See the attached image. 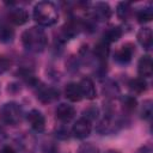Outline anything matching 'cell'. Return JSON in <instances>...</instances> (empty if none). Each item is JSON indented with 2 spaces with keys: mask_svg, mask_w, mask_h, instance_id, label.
<instances>
[{
  "mask_svg": "<svg viewBox=\"0 0 153 153\" xmlns=\"http://www.w3.org/2000/svg\"><path fill=\"white\" fill-rule=\"evenodd\" d=\"M112 16V10L108 2L98 1L90 6L88 10V17L97 24V23H104L108 22Z\"/></svg>",
  "mask_w": 153,
  "mask_h": 153,
  "instance_id": "obj_5",
  "label": "cell"
},
{
  "mask_svg": "<svg viewBox=\"0 0 153 153\" xmlns=\"http://www.w3.org/2000/svg\"><path fill=\"white\" fill-rule=\"evenodd\" d=\"M8 20L14 24V25H24L29 20V13L24 7L17 6V5H11L8 8L7 13Z\"/></svg>",
  "mask_w": 153,
  "mask_h": 153,
  "instance_id": "obj_9",
  "label": "cell"
},
{
  "mask_svg": "<svg viewBox=\"0 0 153 153\" xmlns=\"http://www.w3.org/2000/svg\"><path fill=\"white\" fill-rule=\"evenodd\" d=\"M71 135H72L71 134V129L67 127L66 123H60L55 128V136L59 140H67V139H69Z\"/></svg>",
  "mask_w": 153,
  "mask_h": 153,
  "instance_id": "obj_26",
  "label": "cell"
},
{
  "mask_svg": "<svg viewBox=\"0 0 153 153\" xmlns=\"http://www.w3.org/2000/svg\"><path fill=\"white\" fill-rule=\"evenodd\" d=\"M76 115V111L73 105L67 103H61L55 109V116L60 121V123H68L71 122Z\"/></svg>",
  "mask_w": 153,
  "mask_h": 153,
  "instance_id": "obj_12",
  "label": "cell"
},
{
  "mask_svg": "<svg viewBox=\"0 0 153 153\" xmlns=\"http://www.w3.org/2000/svg\"><path fill=\"white\" fill-rule=\"evenodd\" d=\"M136 153H153V149H152V145L151 143H146L143 146H141Z\"/></svg>",
  "mask_w": 153,
  "mask_h": 153,
  "instance_id": "obj_31",
  "label": "cell"
},
{
  "mask_svg": "<svg viewBox=\"0 0 153 153\" xmlns=\"http://www.w3.org/2000/svg\"><path fill=\"white\" fill-rule=\"evenodd\" d=\"M135 54V47L134 44L131 43H124L120 49H117L114 54V60L116 63L121 65V66H124V65H128L133 56Z\"/></svg>",
  "mask_w": 153,
  "mask_h": 153,
  "instance_id": "obj_8",
  "label": "cell"
},
{
  "mask_svg": "<svg viewBox=\"0 0 153 153\" xmlns=\"http://www.w3.org/2000/svg\"><path fill=\"white\" fill-rule=\"evenodd\" d=\"M17 146L22 153H35L37 148V141L32 134L24 133L17 139Z\"/></svg>",
  "mask_w": 153,
  "mask_h": 153,
  "instance_id": "obj_10",
  "label": "cell"
},
{
  "mask_svg": "<svg viewBox=\"0 0 153 153\" xmlns=\"http://www.w3.org/2000/svg\"><path fill=\"white\" fill-rule=\"evenodd\" d=\"M65 97L69 102H80L82 99V93L78 82H68L65 87Z\"/></svg>",
  "mask_w": 153,
  "mask_h": 153,
  "instance_id": "obj_17",
  "label": "cell"
},
{
  "mask_svg": "<svg viewBox=\"0 0 153 153\" xmlns=\"http://www.w3.org/2000/svg\"><path fill=\"white\" fill-rule=\"evenodd\" d=\"M48 37L41 26H31L22 33V44L30 53H41L45 49Z\"/></svg>",
  "mask_w": 153,
  "mask_h": 153,
  "instance_id": "obj_1",
  "label": "cell"
},
{
  "mask_svg": "<svg viewBox=\"0 0 153 153\" xmlns=\"http://www.w3.org/2000/svg\"><path fill=\"white\" fill-rule=\"evenodd\" d=\"M76 153H100L99 148L92 142H84L79 146Z\"/></svg>",
  "mask_w": 153,
  "mask_h": 153,
  "instance_id": "obj_29",
  "label": "cell"
},
{
  "mask_svg": "<svg viewBox=\"0 0 153 153\" xmlns=\"http://www.w3.org/2000/svg\"><path fill=\"white\" fill-rule=\"evenodd\" d=\"M42 153H59V146L54 140H47L41 146Z\"/></svg>",
  "mask_w": 153,
  "mask_h": 153,
  "instance_id": "obj_27",
  "label": "cell"
},
{
  "mask_svg": "<svg viewBox=\"0 0 153 153\" xmlns=\"http://www.w3.org/2000/svg\"><path fill=\"white\" fill-rule=\"evenodd\" d=\"M14 39V30L8 24H0V42L11 43Z\"/></svg>",
  "mask_w": 153,
  "mask_h": 153,
  "instance_id": "obj_23",
  "label": "cell"
},
{
  "mask_svg": "<svg viewBox=\"0 0 153 153\" xmlns=\"http://www.w3.org/2000/svg\"><path fill=\"white\" fill-rule=\"evenodd\" d=\"M6 137V133H5V130H4V128L0 126V141H2Z\"/></svg>",
  "mask_w": 153,
  "mask_h": 153,
  "instance_id": "obj_33",
  "label": "cell"
},
{
  "mask_svg": "<svg viewBox=\"0 0 153 153\" xmlns=\"http://www.w3.org/2000/svg\"><path fill=\"white\" fill-rule=\"evenodd\" d=\"M35 93H36V97L39 102L47 104V103H51L54 100H56L59 98V90L53 87V86H48V85H44L42 82H39L35 88Z\"/></svg>",
  "mask_w": 153,
  "mask_h": 153,
  "instance_id": "obj_6",
  "label": "cell"
},
{
  "mask_svg": "<svg viewBox=\"0 0 153 153\" xmlns=\"http://www.w3.org/2000/svg\"><path fill=\"white\" fill-rule=\"evenodd\" d=\"M105 153H120L118 151H115V149H109V151H106Z\"/></svg>",
  "mask_w": 153,
  "mask_h": 153,
  "instance_id": "obj_34",
  "label": "cell"
},
{
  "mask_svg": "<svg viewBox=\"0 0 153 153\" xmlns=\"http://www.w3.org/2000/svg\"><path fill=\"white\" fill-rule=\"evenodd\" d=\"M123 35V29L122 26H118V25H111L109 26L104 33H103V37L102 39H104L106 43H114V42H117Z\"/></svg>",
  "mask_w": 153,
  "mask_h": 153,
  "instance_id": "obj_18",
  "label": "cell"
},
{
  "mask_svg": "<svg viewBox=\"0 0 153 153\" xmlns=\"http://www.w3.org/2000/svg\"><path fill=\"white\" fill-rule=\"evenodd\" d=\"M147 81L146 79H142V78H134V79H130L128 81V87L129 90L135 93V94H141L143 92L147 91Z\"/></svg>",
  "mask_w": 153,
  "mask_h": 153,
  "instance_id": "obj_20",
  "label": "cell"
},
{
  "mask_svg": "<svg viewBox=\"0 0 153 153\" xmlns=\"http://www.w3.org/2000/svg\"><path fill=\"white\" fill-rule=\"evenodd\" d=\"M10 66H11V61L6 56L0 55V74H4L5 72H7L10 69Z\"/></svg>",
  "mask_w": 153,
  "mask_h": 153,
  "instance_id": "obj_30",
  "label": "cell"
},
{
  "mask_svg": "<svg viewBox=\"0 0 153 153\" xmlns=\"http://www.w3.org/2000/svg\"><path fill=\"white\" fill-rule=\"evenodd\" d=\"M123 124H124L123 116H118L116 112L104 114L103 118L98 121L96 126V130L100 135H111L117 133Z\"/></svg>",
  "mask_w": 153,
  "mask_h": 153,
  "instance_id": "obj_3",
  "label": "cell"
},
{
  "mask_svg": "<svg viewBox=\"0 0 153 153\" xmlns=\"http://www.w3.org/2000/svg\"><path fill=\"white\" fill-rule=\"evenodd\" d=\"M32 17L38 26H51L59 19V10L50 1H39L33 7Z\"/></svg>",
  "mask_w": 153,
  "mask_h": 153,
  "instance_id": "obj_2",
  "label": "cell"
},
{
  "mask_svg": "<svg viewBox=\"0 0 153 153\" xmlns=\"http://www.w3.org/2000/svg\"><path fill=\"white\" fill-rule=\"evenodd\" d=\"M103 92L104 94L110 98V99H115L120 96V87L117 86V84L112 80H108L103 87Z\"/></svg>",
  "mask_w": 153,
  "mask_h": 153,
  "instance_id": "obj_24",
  "label": "cell"
},
{
  "mask_svg": "<svg viewBox=\"0 0 153 153\" xmlns=\"http://www.w3.org/2000/svg\"><path fill=\"white\" fill-rule=\"evenodd\" d=\"M136 19L140 24H146L153 19V7L145 6L136 12Z\"/></svg>",
  "mask_w": 153,
  "mask_h": 153,
  "instance_id": "obj_22",
  "label": "cell"
},
{
  "mask_svg": "<svg viewBox=\"0 0 153 153\" xmlns=\"http://www.w3.org/2000/svg\"><path fill=\"white\" fill-rule=\"evenodd\" d=\"M121 102V106H122V111L124 115L131 114L136 106H137V100L133 94H124L120 98Z\"/></svg>",
  "mask_w": 153,
  "mask_h": 153,
  "instance_id": "obj_19",
  "label": "cell"
},
{
  "mask_svg": "<svg viewBox=\"0 0 153 153\" xmlns=\"http://www.w3.org/2000/svg\"><path fill=\"white\" fill-rule=\"evenodd\" d=\"M91 130H92V122L81 116L73 124V127L71 129V134L74 137L82 140V139H86L91 134Z\"/></svg>",
  "mask_w": 153,
  "mask_h": 153,
  "instance_id": "obj_7",
  "label": "cell"
},
{
  "mask_svg": "<svg viewBox=\"0 0 153 153\" xmlns=\"http://www.w3.org/2000/svg\"><path fill=\"white\" fill-rule=\"evenodd\" d=\"M26 120L30 124V127L37 131V133H42L45 129V117L44 115L37 110V109H32L26 114Z\"/></svg>",
  "mask_w": 153,
  "mask_h": 153,
  "instance_id": "obj_11",
  "label": "cell"
},
{
  "mask_svg": "<svg viewBox=\"0 0 153 153\" xmlns=\"http://www.w3.org/2000/svg\"><path fill=\"white\" fill-rule=\"evenodd\" d=\"M110 44L106 43L104 39H100L99 42L96 43L93 48V57L98 62V66H106V60L110 53Z\"/></svg>",
  "mask_w": 153,
  "mask_h": 153,
  "instance_id": "obj_13",
  "label": "cell"
},
{
  "mask_svg": "<svg viewBox=\"0 0 153 153\" xmlns=\"http://www.w3.org/2000/svg\"><path fill=\"white\" fill-rule=\"evenodd\" d=\"M152 111H153V103L151 99H147L142 103L141 109H140V117L142 120L149 121L152 117Z\"/></svg>",
  "mask_w": 153,
  "mask_h": 153,
  "instance_id": "obj_25",
  "label": "cell"
},
{
  "mask_svg": "<svg viewBox=\"0 0 153 153\" xmlns=\"http://www.w3.org/2000/svg\"><path fill=\"white\" fill-rule=\"evenodd\" d=\"M137 73L142 79H147L152 76L153 63H152V57L149 55H143L140 57L137 62Z\"/></svg>",
  "mask_w": 153,
  "mask_h": 153,
  "instance_id": "obj_14",
  "label": "cell"
},
{
  "mask_svg": "<svg viewBox=\"0 0 153 153\" xmlns=\"http://www.w3.org/2000/svg\"><path fill=\"white\" fill-rule=\"evenodd\" d=\"M98 115H99V109L97 106H94V105H91V106L86 108L82 111V115L81 116L85 117V118H87V120H90L91 122H93L94 120L98 118Z\"/></svg>",
  "mask_w": 153,
  "mask_h": 153,
  "instance_id": "obj_28",
  "label": "cell"
},
{
  "mask_svg": "<svg viewBox=\"0 0 153 153\" xmlns=\"http://www.w3.org/2000/svg\"><path fill=\"white\" fill-rule=\"evenodd\" d=\"M81 93H82V98L86 99H94L97 97V90L94 86V82L91 78H82L79 82Z\"/></svg>",
  "mask_w": 153,
  "mask_h": 153,
  "instance_id": "obj_15",
  "label": "cell"
},
{
  "mask_svg": "<svg viewBox=\"0 0 153 153\" xmlns=\"http://www.w3.org/2000/svg\"><path fill=\"white\" fill-rule=\"evenodd\" d=\"M137 42L140 43V45L145 49V50H149L153 45V35H152V30L151 27L143 26L137 31L136 35Z\"/></svg>",
  "mask_w": 153,
  "mask_h": 153,
  "instance_id": "obj_16",
  "label": "cell"
},
{
  "mask_svg": "<svg viewBox=\"0 0 153 153\" xmlns=\"http://www.w3.org/2000/svg\"><path fill=\"white\" fill-rule=\"evenodd\" d=\"M0 153H17V151H16L12 146H10V145H5V146L1 147Z\"/></svg>",
  "mask_w": 153,
  "mask_h": 153,
  "instance_id": "obj_32",
  "label": "cell"
},
{
  "mask_svg": "<svg viewBox=\"0 0 153 153\" xmlns=\"http://www.w3.org/2000/svg\"><path fill=\"white\" fill-rule=\"evenodd\" d=\"M131 12H133V7L130 2L122 1V2H118L116 6V14L122 20H127L131 16Z\"/></svg>",
  "mask_w": 153,
  "mask_h": 153,
  "instance_id": "obj_21",
  "label": "cell"
},
{
  "mask_svg": "<svg viewBox=\"0 0 153 153\" xmlns=\"http://www.w3.org/2000/svg\"><path fill=\"white\" fill-rule=\"evenodd\" d=\"M25 116L20 104L16 102H7L0 108V121L7 126H16L22 122Z\"/></svg>",
  "mask_w": 153,
  "mask_h": 153,
  "instance_id": "obj_4",
  "label": "cell"
}]
</instances>
